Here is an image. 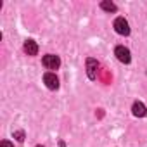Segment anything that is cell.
Here are the masks:
<instances>
[{
  "label": "cell",
  "mask_w": 147,
  "mask_h": 147,
  "mask_svg": "<svg viewBox=\"0 0 147 147\" xmlns=\"http://www.w3.org/2000/svg\"><path fill=\"white\" fill-rule=\"evenodd\" d=\"M114 30H116V33H119V35H130V24H128V21L125 19V18H118L116 21H114Z\"/></svg>",
  "instance_id": "6da1fadb"
},
{
  "label": "cell",
  "mask_w": 147,
  "mask_h": 147,
  "mask_svg": "<svg viewBox=\"0 0 147 147\" xmlns=\"http://www.w3.org/2000/svg\"><path fill=\"white\" fill-rule=\"evenodd\" d=\"M114 54H116L118 61H121V62H125V64H128V62L131 61L130 50H128L126 47H123V45H118V47H116V50H114Z\"/></svg>",
  "instance_id": "7a4b0ae2"
},
{
  "label": "cell",
  "mask_w": 147,
  "mask_h": 147,
  "mask_svg": "<svg viewBox=\"0 0 147 147\" xmlns=\"http://www.w3.org/2000/svg\"><path fill=\"white\" fill-rule=\"evenodd\" d=\"M43 66H45L47 69H57V67L61 66V59H59L57 55H54V54H47V55L43 57Z\"/></svg>",
  "instance_id": "3957f363"
},
{
  "label": "cell",
  "mask_w": 147,
  "mask_h": 147,
  "mask_svg": "<svg viewBox=\"0 0 147 147\" xmlns=\"http://www.w3.org/2000/svg\"><path fill=\"white\" fill-rule=\"evenodd\" d=\"M99 62L95 61V59H87V73H88V78L90 80H95L97 78V73H99Z\"/></svg>",
  "instance_id": "277c9868"
},
{
  "label": "cell",
  "mask_w": 147,
  "mask_h": 147,
  "mask_svg": "<svg viewBox=\"0 0 147 147\" xmlns=\"http://www.w3.org/2000/svg\"><path fill=\"white\" fill-rule=\"evenodd\" d=\"M43 82H45V85H47L50 90H55V88H59V80H57V76L54 75V73H45Z\"/></svg>",
  "instance_id": "5b68a950"
},
{
  "label": "cell",
  "mask_w": 147,
  "mask_h": 147,
  "mask_svg": "<svg viewBox=\"0 0 147 147\" xmlns=\"http://www.w3.org/2000/svg\"><path fill=\"white\" fill-rule=\"evenodd\" d=\"M24 52H26L28 55H36V54H38V45H36V42H35V40H26V42H24Z\"/></svg>",
  "instance_id": "8992f818"
},
{
  "label": "cell",
  "mask_w": 147,
  "mask_h": 147,
  "mask_svg": "<svg viewBox=\"0 0 147 147\" xmlns=\"http://www.w3.org/2000/svg\"><path fill=\"white\" fill-rule=\"evenodd\" d=\"M131 113H133L137 118H144V116L147 114V107H145L142 102H135V104L131 106Z\"/></svg>",
  "instance_id": "52a82bcc"
},
{
  "label": "cell",
  "mask_w": 147,
  "mask_h": 147,
  "mask_svg": "<svg viewBox=\"0 0 147 147\" xmlns=\"http://www.w3.org/2000/svg\"><path fill=\"white\" fill-rule=\"evenodd\" d=\"M100 7H102L104 11H107V12H116V5H114L113 2H102Z\"/></svg>",
  "instance_id": "ba28073f"
},
{
  "label": "cell",
  "mask_w": 147,
  "mask_h": 147,
  "mask_svg": "<svg viewBox=\"0 0 147 147\" xmlns=\"http://www.w3.org/2000/svg\"><path fill=\"white\" fill-rule=\"evenodd\" d=\"M14 137H16L19 142H23V140H24V133H23V131H16V133H14Z\"/></svg>",
  "instance_id": "9c48e42d"
},
{
  "label": "cell",
  "mask_w": 147,
  "mask_h": 147,
  "mask_svg": "<svg viewBox=\"0 0 147 147\" xmlns=\"http://www.w3.org/2000/svg\"><path fill=\"white\" fill-rule=\"evenodd\" d=\"M0 147H14L9 140H2V144H0Z\"/></svg>",
  "instance_id": "30bf717a"
},
{
  "label": "cell",
  "mask_w": 147,
  "mask_h": 147,
  "mask_svg": "<svg viewBox=\"0 0 147 147\" xmlns=\"http://www.w3.org/2000/svg\"><path fill=\"white\" fill-rule=\"evenodd\" d=\"M36 147H42V145H36Z\"/></svg>",
  "instance_id": "8fae6325"
}]
</instances>
